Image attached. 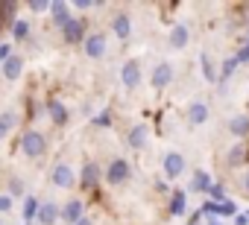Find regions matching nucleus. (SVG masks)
<instances>
[{
    "instance_id": "nucleus-9",
    "label": "nucleus",
    "mask_w": 249,
    "mask_h": 225,
    "mask_svg": "<svg viewBox=\"0 0 249 225\" xmlns=\"http://www.w3.org/2000/svg\"><path fill=\"white\" fill-rule=\"evenodd\" d=\"M50 178H53V184H56V187H73L76 173H73V167H68V164H56V167H53V173H50Z\"/></svg>"
},
{
    "instance_id": "nucleus-14",
    "label": "nucleus",
    "mask_w": 249,
    "mask_h": 225,
    "mask_svg": "<svg viewBox=\"0 0 249 225\" xmlns=\"http://www.w3.org/2000/svg\"><path fill=\"white\" fill-rule=\"evenodd\" d=\"M208 120V105L205 102H191L188 105V123L191 126H202Z\"/></svg>"
},
{
    "instance_id": "nucleus-26",
    "label": "nucleus",
    "mask_w": 249,
    "mask_h": 225,
    "mask_svg": "<svg viewBox=\"0 0 249 225\" xmlns=\"http://www.w3.org/2000/svg\"><path fill=\"white\" fill-rule=\"evenodd\" d=\"M234 67H237L234 56H231V59H226V62H223V70H220V82H226V79H229V76L234 73Z\"/></svg>"
},
{
    "instance_id": "nucleus-16",
    "label": "nucleus",
    "mask_w": 249,
    "mask_h": 225,
    "mask_svg": "<svg viewBox=\"0 0 249 225\" xmlns=\"http://www.w3.org/2000/svg\"><path fill=\"white\" fill-rule=\"evenodd\" d=\"M47 111H50V120H53L56 126H65L68 117H71V114H68V108H65L59 99H47Z\"/></svg>"
},
{
    "instance_id": "nucleus-1",
    "label": "nucleus",
    "mask_w": 249,
    "mask_h": 225,
    "mask_svg": "<svg viewBox=\"0 0 249 225\" xmlns=\"http://www.w3.org/2000/svg\"><path fill=\"white\" fill-rule=\"evenodd\" d=\"M21 152H24L27 158H41V155L47 152V138H44L41 132H24V138H21Z\"/></svg>"
},
{
    "instance_id": "nucleus-19",
    "label": "nucleus",
    "mask_w": 249,
    "mask_h": 225,
    "mask_svg": "<svg viewBox=\"0 0 249 225\" xmlns=\"http://www.w3.org/2000/svg\"><path fill=\"white\" fill-rule=\"evenodd\" d=\"M0 70H3V76H6V79H18V76H21V70H24V59H21V56H12V59H6V62H3V67H0Z\"/></svg>"
},
{
    "instance_id": "nucleus-36",
    "label": "nucleus",
    "mask_w": 249,
    "mask_h": 225,
    "mask_svg": "<svg viewBox=\"0 0 249 225\" xmlns=\"http://www.w3.org/2000/svg\"><path fill=\"white\" fill-rule=\"evenodd\" d=\"M234 225H249V216H246V213H237V216H234Z\"/></svg>"
},
{
    "instance_id": "nucleus-37",
    "label": "nucleus",
    "mask_w": 249,
    "mask_h": 225,
    "mask_svg": "<svg viewBox=\"0 0 249 225\" xmlns=\"http://www.w3.org/2000/svg\"><path fill=\"white\" fill-rule=\"evenodd\" d=\"M240 184H243V193H246V196H249V170H246V173H243V178H240Z\"/></svg>"
},
{
    "instance_id": "nucleus-4",
    "label": "nucleus",
    "mask_w": 249,
    "mask_h": 225,
    "mask_svg": "<svg viewBox=\"0 0 249 225\" xmlns=\"http://www.w3.org/2000/svg\"><path fill=\"white\" fill-rule=\"evenodd\" d=\"M120 82H123V88H129V91H135L141 85V64L135 59L120 67Z\"/></svg>"
},
{
    "instance_id": "nucleus-34",
    "label": "nucleus",
    "mask_w": 249,
    "mask_h": 225,
    "mask_svg": "<svg viewBox=\"0 0 249 225\" xmlns=\"http://www.w3.org/2000/svg\"><path fill=\"white\" fill-rule=\"evenodd\" d=\"M9 208H12V199H9L6 193H0V213H6Z\"/></svg>"
},
{
    "instance_id": "nucleus-38",
    "label": "nucleus",
    "mask_w": 249,
    "mask_h": 225,
    "mask_svg": "<svg viewBox=\"0 0 249 225\" xmlns=\"http://www.w3.org/2000/svg\"><path fill=\"white\" fill-rule=\"evenodd\" d=\"M76 225H94V222H91V219H88V216H82V219H79V222H76Z\"/></svg>"
},
{
    "instance_id": "nucleus-12",
    "label": "nucleus",
    "mask_w": 249,
    "mask_h": 225,
    "mask_svg": "<svg viewBox=\"0 0 249 225\" xmlns=\"http://www.w3.org/2000/svg\"><path fill=\"white\" fill-rule=\"evenodd\" d=\"M188 41H191V30H188V24H176V27L170 30V38H167V44H170L173 50H182Z\"/></svg>"
},
{
    "instance_id": "nucleus-17",
    "label": "nucleus",
    "mask_w": 249,
    "mask_h": 225,
    "mask_svg": "<svg viewBox=\"0 0 249 225\" xmlns=\"http://www.w3.org/2000/svg\"><path fill=\"white\" fill-rule=\"evenodd\" d=\"M41 225H53L56 219H59V205L56 202H44V205H38V216H36Z\"/></svg>"
},
{
    "instance_id": "nucleus-21",
    "label": "nucleus",
    "mask_w": 249,
    "mask_h": 225,
    "mask_svg": "<svg viewBox=\"0 0 249 225\" xmlns=\"http://www.w3.org/2000/svg\"><path fill=\"white\" fill-rule=\"evenodd\" d=\"M199 62H202V76H205L208 82H220V70L214 67L211 56H208V53H202V56H199Z\"/></svg>"
},
{
    "instance_id": "nucleus-30",
    "label": "nucleus",
    "mask_w": 249,
    "mask_h": 225,
    "mask_svg": "<svg viewBox=\"0 0 249 225\" xmlns=\"http://www.w3.org/2000/svg\"><path fill=\"white\" fill-rule=\"evenodd\" d=\"M21 193H24V181H18V178H12V181H9V193H6V196L12 199V196H21Z\"/></svg>"
},
{
    "instance_id": "nucleus-43",
    "label": "nucleus",
    "mask_w": 249,
    "mask_h": 225,
    "mask_svg": "<svg viewBox=\"0 0 249 225\" xmlns=\"http://www.w3.org/2000/svg\"><path fill=\"white\" fill-rule=\"evenodd\" d=\"M0 225H3V222H0Z\"/></svg>"
},
{
    "instance_id": "nucleus-42",
    "label": "nucleus",
    "mask_w": 249,
    "mask_h": 225,
    "mask_svg": "<svg viewBox=\"0 0 249 225\" xmlns=\"http://www.w3.org/2000/svg\"><path fill=\"white\" fill-rule=\"evenodd\" d=\"M246 50H249V44H246Z\"/></svg>"
},
{
    "instance_id": "nucleus-33",
    "label": "nucleus",
    "mask_w": 249,
    "mask_h": 225,
    "mask_svg": "<svg viewBox=\"0 0 249 225\" xmlns=\"http://www.w3.org/2000/svg\"><path fill=\"white\" fill-rule=\"evenodd\" d=\"M79 12H88V9H94V6H100V3H94V0H76V3H73Z\"/></svg>"
},
{
    "instance_id": "nucleus-11",
    "label": "nucleus",
    "mask_w": 249,
    "mask_h": 225,
    "mask_svg": "<svg viewBox=\"0 0 249 225\" xmlns=\"http://www.w3.org/2000/svg\"><path fill=\"white\" fill-rule=\"evenodd\" d=\"M97 181H100V167H97L94 161H88V164L82 167V173H79V187L94 190V187H97Z\"/></svg>"
},
{
    "instance_id": "nucleus-10",
    "label": "nucleus",
    "mask_w": 249,
    "mask_h": 225,
    "mask_svg": "<svg viewBox=\"0 0 249 225\" xmlns=\"http://www.w3.org/2000/svg\"><path fill=\"white\" fill-rule=\"evenodd\" d=\"M47 12H50V18H53V27H59V30L71 21V6L65 3V0H53Z\"/></svg>"
},
{
    "instance_id": "nucleus-8",
    "label": "nucleus",
    "mask_w": 249,
    "mask_h": 225,
    "mask_svg": "<svg viewBox=\"0 0 249 225\" xmlns=\"http://www.w3.org/2000/svg\"><path fill=\"white\" fill-rule=\"evenodd\" d=\"M85 56L88 59H103L106 56V35L103 32L85 35Z\"/></svg>"
},
{
    "instance_id": "nucleus-32",
    "label": "nucleus",
    "mask_w": 249,
    "mask_h": 225,
    "mask_svg": "<svg viewBox=\"0 0 249 225\" xmlns=\"http://www.w3.org/2000/svg\"><path fill=\"white\" fill-rule=\"evenodd\" d=\"M47 9H50L47 0H33V3H30V12H47Z\"/></svg>"
},
{
    "instance_id": "nucleus-28",
    "label": "nucleus",
    "mask_w": 249,
    "mask_h": 225,
    "mask_svg": "<svg viewBox=\"0 0 249 225\" xmlns=\"http://www.w3.org/2000/svg\"><path fill=\"white\" fill-rule=\"evenodd\" d=\"M220 216H237V208H234V202H220Z\"/></svg>"
},
{
    "instance_id": "nucleus-20",
    "label": "nucleus",
    "mask_w": 249,
    "mask_h": 225,
    "mask_svg": "<svg viewBox=\"0 0 249 225\" xmlns=\"http://www.w3.org/2000/svg\"><path fill=\"white\" fill-rule=\"evenodd\" d=\"M147 138H150V129H147V126H135V129L129 132V146H132V149H144V146H147Z\"/></svg>"
},
{
    "instance_id": "nucleus-41",
    "label": "nucleus",
    "mask_w": 249,
    "mask_h": 225,
    "mask_svg": "<svg viewBox=\"0 0 249 225\" xmlns=\"http://www.w3.org/2000/svg\"><path fill=\"white\" fill-rule=\"evenodd\" d=\"M0 30H3V24H0Z\"/></svg>"
},
{
    "instance_id": "nucleus-7",
    "label": "nucleus",
    "mask_w": 249,
    "mask_h": 225,
    "mask_svg": "<svg viewBox=\"0 0 249 225\" xmlns=\"http://www.w3.org/2000/svg\"><path fill=\"white\" fill-rule=\"evenodd\" d=\"M82 208H85V205H82L79 199H71V202H65V205L59 208V219L68 222V225H76V222L82 219Z\"/></svg>"
},
{
    "instance_id": "nucleus-13",
    "label": "nucleus",
    "mask_w": 249,
    "mask_h": 225,
    "mask_svg": "<svg viewBox=\"0 0 249 225\" xmlns=\"http://www.w3.org/2000/svg\"><path fill=\"white\" fill-rule=\"evenodd\" d=\"M229 132H231L237 141L249 138V114H234V117L229 120Z\"/></svg>"
},
{
    "instance_id": "nucleus-35",
    "label": "nucleus",
    "mask_w": 249,
    "mask_h": 225,
    "mask_svg": "<svg viewBox=\"0 0 249 225\" xmlns=\"http://www.w3.org/2000/svg\"><path fill=\"white\" fill-rule=\"evenodd\" d=\"M12 59V44H0V62Z\"/></svg>"
},
{
    "instance_id": "nucleus-5",
    "label": "nucleus",
    "mask_w": 249,
    "mask_h": 225,
    "mask_svg": "<svg viewBox=\"0 0 249 225\" xmlns=\"http://www.w3.org/2000/svg\"><path fill=\"white\" fill-rule=\"evenodd\" d=\"M170 82H173V64L170 62H159L153 67V88L156 91H164Z\"/></svg>"
},
{
    "instance_id": "nucleus-40",
    "label": "nucleus",
    "mask_w": 249,
    "mask_h": 225,
    "mask_svg": "<svg viewBox=\"0 0 249 225\" xmlns=\"http://www.w3.org/2000/svg\"><path fill=\"white\" fill-rule=\"evenodd\" d=\"M208 225H220V222H217V219H211V222H208Z\"/></svg>"
},
{
    "instance_id": "nucleus-22",
    "label": "nucleus",
    "mask_w": 249,
    "mask_h": 225,
    "mask_svg": "<svg viewBox=\"0 0 249 225\" xmlns=\"http://www.w3.org/2000/svg\"><path fill=\"white\" fill-rule=\"evenodd\" d=\"M21 216H24V222H27V225H30V222H33V219L38 216V199H36V196H27V199H24Z\"/></svg>"
},
{
    "instance_id": "nucleus-29",
    "label": "nucleus",
    "mask_w": 249,
    "mask_h": 225,
    "mask_svg": "<svg viewBox=\"0 0 249 225\" xmlns=\"http://www.w3.org/2000/svg\"><path fill=\"white\" fill-rule=\"evenodd\" d=\"M0 123H3L6 129H15V126H18V114H15V111H6V114L0 117Z\"/></svg>"
},
{
    "instance_id": "nucleus-15",
    "label": "nucleus",
    "mask_w": 249,
    "mask_h": 225,
    "mask_svg": "<svg viewBox=\"0 0 249 225\" xmlns=\"http://www.w3.org/2000/svg\"><path fill=\"white\" fill-rule=\"evenodd\" d=\"M111 32L117 35V38H129V32H132V21H129V15H114L111 18Z\"/></svg>"
},
{
    "instance_id": "nucleus-24",
    "label": "nucleus",
    "mask_w": 249,
    "mask_h": 225,
    "mask_svg": "<svg viewBox=\"0 0 249 225\" xmlns=\"http://www.w3.org/2000/svg\"><path fill=\"white\" fill-rule=\"evenodd\" d=\"M12 35H15V41H24V38H30V21H24V18H15V24H12Z\"/></svg>"
},
{
    "instance_id": "nucleus-3",
    "label": "nucleus",
    "mask_w": 249,
    "mask_h": 225,
    "mask_svg": "<svg viewBox=\"0 0 249 225\" xmlns=\"http://www.w3.org/2000/svg\"><path fill=\"white\" fill-rule=\"evenodd\" d=\"M62 38H65V44H79V41H85V21H82V18H71V21L62 27Z\"/></svg>"
},
{
    "instance_id": "nucleus-39",
    "label": "nucleus",
    "mask_w": 249,
    "mask_h": 225,
    "mask_svg": "<svg viewBox=\"0 0 249 225\" xmlns=\"http://www.w3.org/2000/svg\"><path fill=\"white\" fill-rule=\"evenodd\" d=\"M6 132H9V129H6L3 123H0V141H3V138H6Z\"/></svg>"
},
{
    "instance_id": "nucleus-23",
    "label": "nucleus",
    "mask_w": 249,
    "mask_h": 225,
    "mask_svg": "<svg viewBox=\"0 0 249 225\" xmlns=\"http://www.w3.org/2000/svg\"><path fill=\"white\" fill-rule=\"evenodd\" d=\"M243 161H246V149H243L240 144H234V146L229 149V155H226V164H229V167H240Z\"/></svg>"
},
{
    "instance_id": "nucleus-2",
    "label": "nucleus",
    "mask_w": 249,
    "mask_h": 225,
    "mask_svg": "<svg viewBox=\"0 0 249 225\" xmlns=\"http://www.w3.org/2000/svg\"><path fill=\"white\" fill-rule=\"evenodd\" d=\"M129 176H132V167H129L126 158H114V161L108 164V170H106V181H108L111 187H117V184H123V181H129Z\"/></svg>"
},
{
    "instance_id": "nucleus-6",
    "label": "nucleus",
    "mask_w": 249,
    "mask_h": 225,
    "mask_svg": "<svg viewBox=\"0 0 249 225\" xmlns=\"http://www.w3.org/2000/svg\"><path fill=\"white\" fill-rule=\"evenodd\" d=\"M161 167H164V176H167V178H179V176L185 173V158H182L179 152H167V155L161 158Z\"/></svg>"
},
{
    "instance_id": "nucleus-18",
    "label": "nucleus",
    "mask_w": 249,
    "mask_h": 225,
    "mask_svg": "<svg viewBox=\"0 0 249 225\" xmlns=\"http://www.w3.org/2000/svg\"><path fill=\"white\" fill-rule=\"evenodd\" d=\"M211 176L205 173V170H196L194 173V178H191V193H208L211 190Z\"/></svg>"
},
{
    "instance_id": "nucleus-27",
    "label": "nucleus",
    "mask_w": 249,
    "mask_h": 225,
    "mask_svg": "<svg viewBox=\"0 0 249 225\" xmlns=\"http://www.w3.org/2000/svg\"><path fill=\"white\" fill-rule=\"evenodd\" d=\"M199 216H220V205L208 199V202H205V205L199 208Z\"/></svg>"
},
{
    "instance_id": "nucleus-31",
    "label": "nucleus",
    "mask_w": 249,
    "mask_h": 225,
    "mask_svg": "<svg viewBox=\"0 0 249 225\" xmlns=\"http://www.w3.org/2000/svg\"><path fill=\"white\" fill-rule=\"evenodd\" d=\"M94 126H103V129H108V126H111V114H108V111H103L100 117H94Z\"/></svg>"
},
{
    "instance_id": "nucleus-25",
    "label": "nucleus",
    "mask_w": 249,
    "mask_h": 225,
    "mask_svg": "<svg viewBox=\"0 0 249 225\" xmlns=\"http://www.w3.org/2000/svg\"><path fill=\"white\" fill-rule=\"evenodd\" d=\"M167 208H170V213H173V216H182V213H185V193H182V190H176V193L170 196V205H167Z\"/></svg>"
}]
</instances>
